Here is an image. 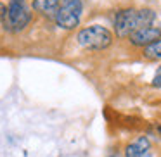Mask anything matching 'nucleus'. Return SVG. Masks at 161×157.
Masks as SVG:
<instances>
[{"instance_id": "1", "label": "nucleus", "mask_w": 161, "mask_h": 157, "mask_svg": "<svg viewBox=\"0 0 161 157\" xmlns=\"http://www.w3.org/2000/svg\"><path fill=\"white\" fill-rule=\"evenodd\" d=\"M156 14L151 9H121L116 12L113 26H114V35L118 38H130L135 31L146 28V26H153Z\"/></svg>"}, {"instance_id": "2", "label": "nucleus", "mask_w": 161, "mask_h": 157, "mask_svg": "<svg viewBox=\"0 0 161 157\" xmlns=\"http://www.w3.org/2000/svg\"><path fill=\"white\" fill-rule=\"evenodd\" d=\"M113 33L101 24L81 28L76 35V43L85 50H106L113 43Z\"/></svg>"}, {"instance_id": "3", "label": "nucleus", "mask_w": 161, "mask_h": 157, "mask_svg": "<svg viewBox=\"0 0 161 157\" xmlns=\"http://www.w3.org/2000/svg\"><path fill=\"white\" fill-rule=\"evenodd\" d=\"M31 18L33 14L25 0H9L4 28L11 33H19L26 29V26L31 23Z\"/></svg>"}, {"instance_id": "4", "label": "nucleus", "mask_w": 161, "mask_h": 157, "mask_svg": "<svg viewBox=\"0 0 161 157\" xmlns=\"http://www.w3.org/2000/svg\"><path fill=\"white\" fill-rule=\"evenodd\" d=\"M81 12H83V4L81 0H61L59 9L56 14V23L61 29H71L80 26V19H81Z\"/></svg>"}, {"instance_id": "5", "label": "nucleus", "mask_w": 161, "mask_h": 157, "mask_svg": "<svg viewBox=\"0 0 161 157\" xmlns=\"http://www.w3.org/2000/svg\"><path fill=\"white\" fill-rule=\"evenodd\" d=\"M125 157H153V145L147 136H137L130 140L123 150Z\"/></svg>"}, {"instance_id": "6", "label": "nucleus", "mask_w": 161, "mask_h": 157, "mask_svg": "<svg viewBox=\"0 0 161 157\" xmlns=\"http://www.w3.org/2000/svg\"><path fill=\"white\" fill-rule=\"evenodd\" d=\"M161 38V29L156 28V26H146V28L135 31L132 36H130V43L133 47H140V49H146L151 43L158 42Z\"/></svg>"}, {"instance_id": "7", "label": "nucleus", "mask_w": 161, "mask_h": 157, "mask_svg": "<svg viewBox=\"0 0 161 157\" xmlns=\"http://www.w3.org/2000/svg\"><path fill=\"white\" fill-rule=\"evenodd\" d=\"M61 0H33V11L47 19H54L57 14Z\"/></svg>"}, {"instance_id": "8", "label": "nucleus", "mask_w": 161, "mask_h": 157, "mask_svg": "<svg viewBox=\"0 0 161 157\" xmlns=\"http://www.w3.org/2000/svg\"><path fill=\"white\" fill-rule=\"evenodd\" d=\"M144 57L149 60H161V38L144 49Z\"/></svg>"}, {"instance_id": "9", "label": "nucleus", "mask_w": 161, "mask_h": 157, "mask_svg": "<svg viewBox=\"0 0 161 157\" xmlns=\"http://www.w3.org/2000/svg\"><path fill=\"white\" fill-rule=\"evenodd\" d=\"M151 85H153L154 88H161V66L156 69V73H154V78H153V81H151Z\"/></svg>"}, {"instance_id": "10", "label": "nucleus", "mask_w": 161, "mask_h": 157, "mask_svg": "<svg viewBox=\"0 0 161 157\" xmlns=\"http://www.w3.org/2000/svg\"><path fill=\"white\" fill-rule=\"evenodd\" d=\"M5 18H7V5L0 2V24L2 26H4V23H5Z\"/></svg>"}]
</instances>
